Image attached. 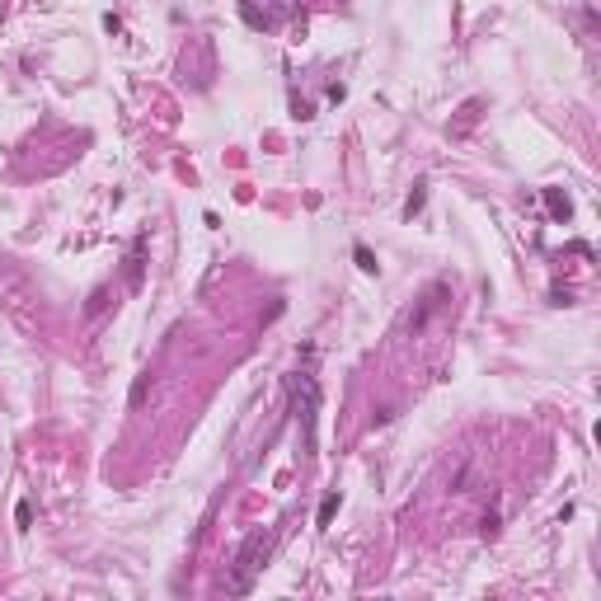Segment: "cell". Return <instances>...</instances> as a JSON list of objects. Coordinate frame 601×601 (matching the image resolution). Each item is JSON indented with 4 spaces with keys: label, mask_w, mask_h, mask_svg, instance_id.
<instances>
[{
    "label": "cell",
    "mask_w": 601,
    "mask_h": 601,
    "mask_svg": "<svg viewBox=\"0 0 601 601\" xmlns=\"http://www.w3.org/2000/svg\"><path fill=\"white\" fill-rule=\"evenodd\" d=\"M127 282L132 286L141 282V240H137V249H132V258H127Z\"/></svg>",
    "instance_id": "5b68a950"
},
{
    "label": "cell",
    "mask_w": 601,
    "mask_h": 601,
    "mask_svg": "<svg viewBox=\"0 0 601 601\" xmlns=\"http://www.w3.org/2000/svg\"><path fill=\"white\" fill-rule=\"evenodd\" d=\"M333 512H338V493H324V503H319V531L333 522Z\"/></svg>",
    "instance_id": "3957f363"
},
{
    "label": "cell",
    "mask_w": 601,
    "mask_h": 601,
    "mask_svg": "<svg viewBox=\"0 0 601 601\" xmlns=\"http://www.w3.org/2000/svg\"><path fill=\"white\" fill-rule=\"evenodd\" d=\"M498 526H503V522H498V512H489V517H484V526H479V536H484V540H498Z\"/></svg>",
    "instance_id": "ba28073f"
},
{
    "label": "cell",
    "mask_w": 601,
    "mask_h": 601,
    "mask_svg": "<svg viewBox=\"0 0 601 601\" xmlns=\"http://www.w3.org/2000/svg\"><path fill=\"white\" fill-rule=\"evenodd\" d=\"M272 545H277V531H254V536H244V545L235 550V578H230V592H235V597H244L254 587V578H258L263 564H268Z\"/></svg>",
    "instance_id": "6da1fadb"
},
{
    "label": "cell",
    "mask_w": 601,
    "mask_h": 601,
    "mask_svg": "<svg viewBox=\"0 0 601 601\" xmlns=\"http://www.w3.org/2000/svg\"><path fill=\"white\" fill-rule=\"evenodd\" d=\"M423 202H427V193H423V184L409 193V202H404V216H413V212H423Z\"/></svg>",
    "instance_id": "8992f818"
},
{
    "label": "cell",
    "mask_w": 601,
    "mask_h": 601,
    "mask_svg": "<svg viewBox=\"0 0 601 601\" xmlns=\"http://www.w3.org/2000/svg\"><path fill=\"white\" fill-rule=\"evenodd\" d=\"M15 522L29 531V526H33V503H19V507H15Z\"/></svg>",
    "instance_id": "9c48e42d"
},
{
    "label": "cell",
    "mask_w": 601,
    "mask_h": 601,
    "mask_svg": "<svg viewBox=\"0 0 601 601\" xmlns=\"http://www.w3.org/2000/svg\"><path fill=\"white\" fill-rule=\"evenodd\" d=\"M352 258H357V268L362 272H376V254L366 249V244H352Z\"/></svg>",
    "instance_id": "277c9868"
},
{
    "label": "cell",
    "mask_w": 601,
    "mask_h": 601,
    "mask_svg": "<svg viewBox=\"0 0 601 601\" xmlns=\"http://www.w3.org/2000/svg\"><path fill=\"white\" fill-rule=\"evenodd\" d=\"M104 305H109V291H104V286H99L95 296H90V305H85V315L95 319V315H99V310H104Z\"/></svg>",
    "instance_id": "52a82bcc"
},
{
    "label": "cell",
    "mask_w": 601,
    "mask_h": 601,
    "mask_svg": "<svg viewBox=\"0 0 601 601\" xmlns=\"http://www.w3.org/2000/svg\"><path fill=\"white\" fill-rule=\"evenodd\" d=\"M545 207H550V216H554V221H569V216H573L569 193H559V188H545Z\"/></svg>",
    "instance_id": "7a4b0ae2"
}]
</instances>
